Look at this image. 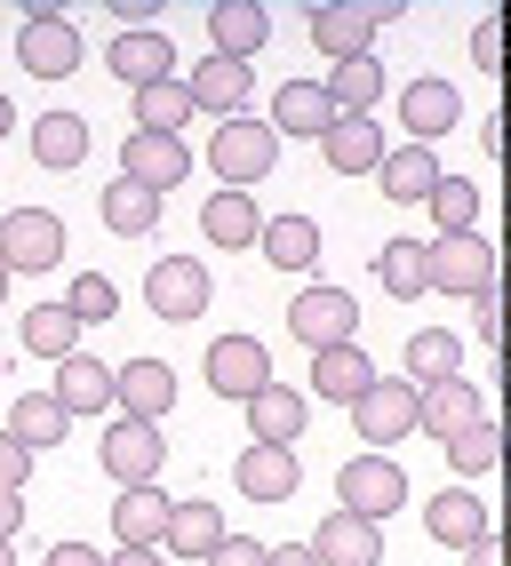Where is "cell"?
Returning <instances> with one entry per match:
<instances>
[{"mask_svg": "<svg viewBox=\"0 0 511 566\" xmlns=\"http://www.w3.org/2000/svg\"><path fill=\"white\" fill-rule=\"evenodd\" d=\"M208 168L225 176V192H255L272 168H280V136L264 128V120H216V136H208Z\"/></svg>", "mask_w": 511, "mask_h": 566, "instance_id": "2", "label": "cell"}, {"mask_svg": "<svg viewBox=\"0 0 511 566\" xmlns=\"http://www.w3.org/2000/svg\"><path fill=\"white\" fill-rule=\"evenodd\" d=\"M304 551H312L320 566H384V526L336 511V518H320V526H312V543H304Z\"/></svg>", "mask_w": 511, "mask_h": 566, "instance_id": "18", "label": "cell"}, {"mask_svg": "<svg viewBox=\"0 0 511 566\" xmlns=\"http://www.w3.org/2000/svg\"><path fill=\"white\" fill-rule=\"evenodd\" d=\"M327 112H336V120H368V104L384 96V64L376 56H352V64H336L327 72Z\"/></svg>", "mask_w": 511, "mask_h": 566, "instance_id": "31", "label": "cell"}, {"mask_svg": "<svg viewBox=\"0 0 511 566\" xmlns=\"http://www.w3.org/2000/svg\"><path fill=\"white\" fill-rule=\"evenodd\" d=\"M64 312H72V327H96V319L121 312V287L104 280V272H81V280L64 287Z\"/></svg>", "mask_w": 511, "mask_h": 566, "instance_id": "42", "label": "cell"}, {"mask_svg": "<svg viewBox=\"0 0 511 566\" xmlns=\"http://www.w3.org/2000/svg\"><path fill=\"white\" fill-rule=\"evenodd\" d=\"M0 566H17V551H9V543H0Z\"/></svg>", "mask_w": 511, "mask_h": 566, "instance_id": "54", "label": "cell"}, {"mask_svg": "<svg viewBox=\"0 0 511 566\" xmlns=\"http://www.w3.org/2000/svg\"><path fill=\"white\" fill-rule=\"evenodd\" d=\"M304 423H312V399L288 391V384H264L248 399V447H296Z\"/></svg>", "mask_w": 511, "mask_h": 566, "instance_id": "17", "label": "cell"}, {"mask_svg": "<svg viewBox=\"0 0 511 566\" xmlns=\"http://www.w3.org/2000/svg\"><path fill=\"white\" fill-rule=\"evenodd\" d=\"M64 415H104L113 407V367H104L96 352H72V359H56V391H49Z\"/></svg>", "mask_w": 511, "mask_h": 566, "instance_id": "24", "label": "cell"}, {"mask_svg": "<svg viewBox=\"0 0 511 566\" xmlns=\"http://www.w3.org/2000/svg\"><path fill=\"white\" fill-rule=\"evenodd\" d=\"M248 88H255V64H232V56H208V64H192V81H185L192 112H216V120H240Z\"/></svg>", "mask_w": 511, "mask_h": 566, "instance_id": "20", "label": "cell"}, {"mask_svg": "<svg viewBox=\"0 0 511 566\" xmlns=\"http://www.w3.org/2000/svg\"><path fill=\"white\" fill-rule=\"evenodd\" d=\"M480 415H496V399H488L480 384H463V375L416 391V431H431V439H456L463 423H480Z\"/></svg>", "mask_w": 511, "mask_h": 566, "instance_id": "12", "label": "cell"}, {"mask_svg": "<svg viewBox=\"0 0 511 566\" xmlns=\"http://www.w3.org/2000/svg\"><path fill=\"white\" fill-rule=\"evenodd\" d=\"M208 41H216V56L255 64L264 41H272V9H264V0H216V9H208Z\"/></svg>", "mask_w": 511, "mask_h": 566, "instance_id": "15", "label": "cell"}, {"mask_svg": "<svg viewBox=\"0 0 511 566\" xmlns=\"http://www.w3.org/2000/svg\"><path fill=\"white\" fill-rule=\"evenodd\" d=\"M153 17H160V0H113V24L121 32H153Z\"/></svg>", "mask_w": 511, "mask_h": 566, "instance_id": "47", "label": "cell"}, {"mask_svg": "<svg viewBox=\"0 0 511 566\" xmlns=\"http://www.w3.org/2000/svg\"><path fill=\"white\" fill-rule=\"evenodd\" d=\"M200 566H264V543H248V535H225Z\"/></svg>", "mask_w": 511, "mask_h": 566, "instance_id": "43", "label": "cell"}, {"mask_svg": "<svg viewBox=\"0 0 511 566\" xmlns=\"http://www.w3.org/2000/svg\"><path fill=\"white\" fill-rule=\"evenodd\" d=\"M376 280H384V295H431L424 287V240H384V255H376Z\"/></svg>", "mask_w": 511, "mask_h": 566, "instance_id": "41", "label": "cell"}, {"mask_svg": "<svg viewBox=\"0 0 511 566\" xmlns=\"http://www.w3.org/2000/svg\"><path fill=\"white\" fill-rule=\"evenodd\" d=\"M64 263V216L56 208H9L0 216V272L9 280H41Z\"/></svg>", "mask_w": 511, "mask_h": 566, "instance_id": "3", "label": "cell"}, {"mask_svg": "<svg viewBox=\"0 0 511 566\" xmlns=\"http://www.w3.org/2000/svg\"><path fill=\"white\" fill-rule=\"evenodd\" d=\"M0 431H9L17 447H24V455H49V447H64V431H72V415L49 399V391H24L17 407H9V423H0Z\"/></svg>", "mask_w": 511, "mask_h": 566, "instance_id": "30", "label": "cell"}, {"mask_svg": "<svg viewBox=\"0 0 511 566\" xmlns=\"http://www.w3.org/2000/svg\"><path fill=\"white\" fill-rule=\"evenodd\" d=\"M104 566H168V558H160V551H128V543H121V551L104 558Z\"/></svg>", "mask_w": 511, "mask_h": 566, "instance_id": "51", "label": "cell"}, {"mask_svg": "<svg viewBox=\"0 0 511 566\" xmlns=\"http://www.w3.org/2000/svg\"><path fill=\"white\" fill-rule=\"evenodd\" d=\"M264 566H320L304 543H280V551H264Z\"/></svg>", "mask_w": 511, "mask_h": 566, "instance_id": "50", "label": "cell"}, {"mask_svg": "<svg viewBox=\"0 0 511 566\" xmlns=\"http://www.w3.org/2000/svg\"><path fill=\"white\" fill-rule=\"evenodd\" d=\"M288 335H296L304 352L352 344V335H359V295H352V287H327V280L296 287V295H288Z\"/></svg>", "mask_w": 511, "mask_h": 566, "instance_id": "4", "label": "cell"}, {"mask_svg": "<svg viewBox=\"0 0 511 566\" xmlns=\"http://www.w3.org/2000/svg\"><path fill=\"white\" fill-rule=\"evenodd\" d=\"M32 160L41 168H81L88 160V120L81 112H41V120H32Z\"/></svg>", "mask_w": 511, "mask_h": 566, "instance_id": "33", "label": "cell"}, {"mask_svg": "<svg viewBox=\"0 0 511 566\" xmlns=\"http://www.w3.org/2000/svg\"><path fill=\"white\" fill-rule=\"evenodd\" d=\"M0 295H9V272H0Z\"/></svg>", "mask_w": 511, "mask_h": 566, "instance_id": "55", "label": "cell"}, {"mask_svg": "<svg viewBox=\"0 0 511 566\" xmlns=\"http://www.w3.org/2000/svg\"><path fill=\"white\" fill-rule=\"evenodd\" d=\"M200 375H208V391H216V399H240V407H248L255 391L272 384V352L255 344V335H216L208 359H200Z\"/></svg>", "mask_w": 511, "mask_h": 566, "instance_id": "10", "label": "cell"}, {"mask_svg": "<svg viewBox=\"0 0 511 566\" xmlns=\"http://www.w3.org/2000/svg\"><path fill=\"white\" fill-rule=\"evenodd\" d=\"M424 287H440V295H488L496 287V248L480 232H440V240H424Z\"/></svg>", "mask_w": 511, "mask_h": 566, "instance_id": "5", "label": "cell"}, {"mask_svg": "<svg viewBox=\"0 0 511 566\" xmlns=\"http://www.w3.org/2000/svg\"><path fill=\"white\" fill-rule=\"evenodd\" d=\"M352 423H359V439H368V455H392V447L416 431V384L376 375V384L352 399Z\"/></svg>", "mask_w": 511, "mask_h": 566, "instance_id": "9", "label": "cell"}, {"mask_svg": "<svg viewBox=\"0 0 511 566\" xmlns=\"http://www.w3.org/2000/svg\"><path fill=\"white\" fill-rule=\"evenodd\" d=\"M17 535H24V495L0 486V543H17Z\"/></svg>", "mask_w": 511, "mask_h": 566, "instance_id": "48", "label": "cell"}, {"mask_svg": "<svg viewBox=\"0 0 511 566\" xmlns=\"http://www.w3.org/2000/svg\"><path fill=\"white\" fill-rule=\"evenodd\" d=\"M232 479H240L248 503H288L304 486V463H296V447H248V455L232 463Z\"/></svg>", "mask_w": 511, "mask_h": 566, "instance_id": "19", "label": "cell"}, {"mask_svg": "<svg viewBox=\"0 0 511 566\" xmlns=\"http://www.w3.org/2000/svg\"><path fill=\"white\" fill-rule=\"evenodd\" d=\"M304 24H312V49L320 56L352 64V56H376V32L399 24V0H312Z\"/></svg>", "mask_w": 511, "mask_h": 566, "instance_id": "1", "label": "cell"}, {"mask_svg": "<svg viewBox=\"0 0 511 566\" xmlns=\"http://www.w3.org/2000/svg\"><path fill=\"white\" fill-rule=\"evenodd\" d=\"M168 495H160V479L153 486H121V503H113V535L128 543V551H160V535H168Z\"/></svg>", "mask_w": 511, "mask_h": 566, "instance_id": "25", "label": "cell"}, {"mask_svg": "<svg viewBox=\"0 0 511 566\" xmlns=\"http://www.w3.org/2000/svg\"><path fill=\"white\" fill-rule=\"evenodd\" d=\"M456 120H463V96L448 81H408V88H399V128H408V144L448 136Z\"/></svg>", "mask_w": 511, "mask_h": 566, "instance_id": "22", "label": "cell"}, {"mask_svg": "<svg viewBox=\"0 0 511 566\" xmlns=\"http://www.w3.org/2000/svg\"><path fill=\"white\" fill-rule=\"evenodd\" d=\"M327 120H336V112H327V96H320V81H280L272 88V136H327Z\"/></svg>", "mask_w": 511, "mask_h": 566, "instance_id": "27", "label": "cell"}, {"mask_svg": "<svg viewBox=\"0 0 511 566\" xmlns=\"http://www.w3.org/2000/svg\"><path fill=\"white\" fill-rule=\"evenodd\" d=\"M424 208H431L440 232H480V184H471V176H440Z\"/></svg>", "mask_w": 511, "mask_h": 566, "instance_id": "40", "label": "cell"}, {"mask_svg": "<svg viewBox=\"0 0 511 566\" xmlns=\"http://www.w3.org/2000/svg\"><path fill=\"white\" fill-rule=\"evenodd\" d=\"M376 176H384V200L424 208V200H431V184H440L448 168H440V153H424V144H399V153L376 160Z\"/></svg>", "mask_w": 511, "mask_h": 566, "instance_id": "26", "label": "cell"}, {"mask_svg": "<svg viewBox=\"0 0 511 566\" xmlns=\"http://www.w3.org/2000/svg\"><path fill=\"white\" fill-rule=\"evenodd\" d=\"M17 335H24V352H32V359H72V352H81V327H72L64 304H32Z\"/></svg>", "mask_w": 511, "mask_h": 566, "instance_id": "37", "label": "cell"}, {"mask_svg": "<svg viewBox=\"0 0 511 566\" xmlns=\"http://www.w3.org/2000/svg\"><path fill=\"white\" fill-rule=\"evenodd\" d=\"M24 479H32V455H24L9 431H0V486H9V495H24Z\"/></svg>", "mask_w": 511, "mask_h": 566, "instance_id": "44", "label": "cell"}, {"mask_svg": "<svg viewBox=\"0 0 511 566\" xmlns=\"http://www.w3.org/2000/svg\"><path fill=\"white\" fill-rule=\"evenodd\" d=\"M121 176L144 184V192H176V184L192 176V153H185V136H128V153H121Z\"/></svg>", "mask_w": 511, "mask_h": 566, "instance_id": "16", "label": "cell"}, {"mask_svg": "<svg viewBox=\"0 0 511 566\" xmlns=\"http://www.w3.org/2000/svg\"><path fill=\"white\" fill-rule=\"evenodd\" d=\"M168 407H176V367H168V359H128V367H113V415L160 423Z\"/></svg>", "mask_w": 511, "mask_h": 566, "instance_id": "13", "label": "cell"}, {"mask_svg": "<svg viewBox=\"0 0 511 566\" xmlns=\"http://www.w3.org/2000/svg\"><path fill=\"white\" fill-rule=\"evenodd\" d=\"M200 232H208V248H255V232H264L255 192H216V200L200 208Z\"/></svg>", "mask_w": 511, "mask_h": 566, "instance_id": "34", "label": "cell"}, {"mask_svg": "<svg viewBox=\"0 0 511 566\" xmlns=\"http://www.w3.org/2000/svg\"><path fill=\"white\" fill-rule=\"evenodd\" d=\"M471 335H480V344H496V335H503V304H496V287H488V295H471Z\"/></svg>", "mask_w": 511, "mask_h": 566, "instance_id": "45", "label": "cell"}, {"mask_svg": "<svg viewBox=\"0 0 511 566\" xmlns=\"http://www.w3.org/2000/svg\"><path fill=\"white\" fill-rule=\"evenodd\" d=\"M376 384V359L359 352V344H336V352H312V399L327 407H352L359 391Z\"/></svg>", "mask_w": 511, "mask_h": 566, "instance_id": "23", "label": "cell"}, {"mask_svg": "<svg viewBox=\"0 0 511 566\" xmlns=\"http://www.w3.org/2000/svg\"><path fill=\"white\" fill-rule=\"evenodd\" d=\"M185 128H192V96H185V81L136 88V136H185Z\"/></svg>", "mask_w": 511, "mask_h": 566, "instance_id": "36", "label": "cell"}, {"mask_svg": "<svg viewBox=\"0 0 511 566\" xmlns=\"http://www.w3.org/2000/svg\"><path fill=\"white\" fill-rule=\"evenodd\" d=\"M463 566H503V558H496V535H480V543H471V551H463Z\"/></svg>", "mask_w": 511, "mask_h": 566, "instance_id": "52", "label": "cell"}, {"mask_svg": "<svg viewBox=\"0 0 511 566\" xmlns=\"http://www.w3.org/2000/svg\"><path fill=\"white\" fill-rule=\"evenodd\" d=\"M399 503H408V471H399L392 455H352V463L336 471V511H352V518L384 526Z\"/></svg>", "mask_w": 511, "mask_h": 566, "instance_id": "7", "label": "cell"}, {"mask_svg": "<svg viewBox=\"0 0 511 566\" xmlns=\"http://www.w3.org/2000/svg\"><path fill=\"white\" fill-rule=\"evenodd\" d=\"M104 64H113L121 88H160V81H176V41L168 32H113Z\"/></svg>", "mask_w": 511, "mask_h": 566, "instance_id": "14", "label": "cell"}, {"mask_svg": "<svg viewBox=\"0 0 511 566\" xmlns=\"http://www.w3.org/2000/svg\"><path fill=\"white\" fill-rule=\"evenodd\" d=\"M104 223H113L121 240H144V232H153V223H160V200L144 192V184L113 176V184H104Z\"/></svg>", "mask_w": 511, "mask_h": 566, "instance_id": "38", "label": "cell"}, {"mask_svg": "<svg viewBox=\"0 0 511 566\" xmlns=\"http://www.w3.org/2000/svg\"><path fill=\"white\" fill-rule=\"evenodd\" d=\"M9 128H17V104H9V96H0V136H9Z\"/></svg>", "mask_w": 511, "mask_h": 566, "instance_id": "53", "label": "cell"}, {"mask_svg": "<svg viewBox=\"0 0 511 566\" xmlns=\"http://www.w3.org/2000/svg\"><path fill=\"white\" fill-rule=\"evenodd\" d=\"M272 272H312L320 263V223L312 216H264V232H255Z\"/></svg>", "mask_w": 511, "mask_h": 566, "instance_id": "29", "label": "cell"}, {"mask_svg": "<svg viewBox=\"0 0 511 566\" xmlns=\"http://www.w3.org/2000/svg\"><path fill=\"white\" fill-rule=\"evenodd\" d=\"M41 566H104V551H88V543H56Z\"/></svg>", "mask_w": 511, "mask_h": 566, "instance_id": "49", "label": "cell"}, {"mask_svg": "<svg viewBox=\"0 0 511 566\" xmlns=\"http://www.w3.org/2000/svg\"><path fill=\"white\" fill-rule=\"evenodd\" d=\"M17 64L32 72V81H72L81 72V24H72L64 9H24V32H17Z\"/></svg>", "mask_w": 511, "mask_h": 566, "instance_id": "6", "label": "cell"}, {"mask_svg": "<svg viewBox=\"0 0 511 566\" xmlns=\"http://www.w3.org/2000/svg\"><path fill=\"white\" fill-rule=\"evenodd\" d=\"M448 447V471H463V479H480V471H496L503 463V431H496V415H480V423H463L456 439H440Z\"/></svg>", "mask_w": 511, "mask_h": 566, "instance_id": "39", "label": "cell"}, {"mask_svg": "<svg viewBox=\"0 0 511 566\" xmlns=\"http://www.w3.org/2000/svg\"><path fill=\"white\" fill-rule=\"evenodd\" d=\"M408 375H416V391L463 375V335H448V327H416V335H408Z\"/></svg>", "mask_w": 511, "mask_h": 566, "instance_id": "35", "label": "cell"}, {"mask_svg": "<svg viewBox=\"0 0 511 566\" xmlns=\"http://www.w3.org/2000/svg\"><path fill=\"white\" fill-rule=\"evenodd\" d=\"M471 64H480V72H496V64H503V24H496V17L471 32Z\"/></svg>", "mask_w": 511, "mask_h": 566, "instance_id": "46", "label": "cell"}, {"mask_svg": "<svg viewBox=\"0 0 511 566\" xmlns=\"http://www.w3.org/2000/svg\"><path fill=\"white\" fill-rule=\"evenodd\" d=\"M208 295H216V280H208V263H192V255H160L153 272H144V304H153V319H168V327L200 319Z\"/></svg>", "mask_w": 511, "mask_h": 566, "instance_id": "8", "label": "cell"}, {"mask_svg": "<svg viewBox=\"0 0 511 566\" xmlns=\"http://www.w3.org/2000/svg\"><path fill=\"white\" fill-rule=\"evenodd\" d=\"M104 471H113L121 486H153L160 479V463H168V439H160V423H136V415H113L104 423Z\"/></svg>", "mask_w": 511, "mask_h": 566, "instance_id": "11", "label": "cell"}, {"mask_svg": "<svg viewBox=\"0 0 511 566\" xmlns=\"http://www.w3.org/2000/svg\"><path fill=\"white\" fill-rule=\"evenodd\" d=\"M320 160L336 168V176H376V160H384V128H376V120H327Z\"/></svg>", "mask_w": 511, "mask_h": 566, "instance_id": "28", "label": "cell"}, {"mask_svg": "<svg viewBox=\"0 0 511 566\" xmlns=\"http://www.w3.org/2000/svg\"><path fill=\"white\" fill-rule=\"evenodd\" d=\"M424 526H431V543H440V551H471L488 535V503L471 495V486H440V495L424 503Z\"/></svg>", "mask_w": 511, "mask_h": 566, "instance_id": "21", "label": "cell"}, {"mask_svg": "<svg viewBox=\"0 0 511 566\" xmlns=\"http://www.w3.org/2000/svg\"><path fill=\"white\" fill-rule=\"evenodd\" d=\"M216 543H225V511L216 503H176L168 511V535H160V558L176 551V558H208Z\"/></svg>", "mask_w": 511, "mask_h": 566, "instance_id": "32", "label": "cell"}]
</instances>
